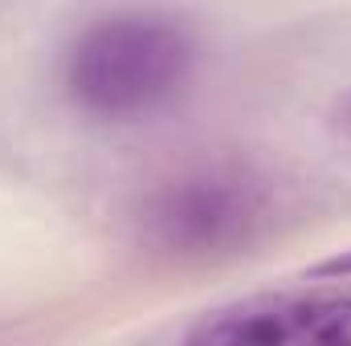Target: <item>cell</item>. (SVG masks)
Returning <instances> with one entry per match:
<instances>
[{"label":"cell","instance_id":"obj_3","mask_svg":"<svg viewBox=\"0 0 351 346\" xmlns=\"http://www.w3.org/2000/svg\"><path fill=\"white\" fill-rule=\"evenodd\" d=\"M188 343L225 346H351V297L343 293H269L200 318Z\"/></svg>","mask_w":351,"mask_h":346},{"label":"cell","instance_id":"obj_5","mask_svg":"<svg viewBox=\"0 0 351 346\" xmlns=\"http://www.w3.org/2000/svg\"><path fill=\"white\" fill-rule=\"evenodd\" d=\"M335 118H339V131L351 139V94L343 98V106H339V114H335Z\"/></svg>","mask_w":351,"mask_h":346},{"label":"cell","instance_id":"obj_1","mask_svg":"<svg viewBox=\"0 0 351 346\" xmlns=\"http://www.w3.org/2000/svg\"><path fill=\"white\" fill-rule=\"evenodd\" d=\"M192 74V41L168 16H110L90 25L66 57V94L106 122H135L168 106Z\"/></svg>","mask_w":351,"mask_h":346},{"label":"cell","instance_id":"obj_2","mask_svg":"<svg viewBox=\"0 0 351 346\" xmlns=\"http://www.w3.org/2000/svg\"><path fill=\"white\" fill-rule=\"evenodd\" d=\"M262 220V191L241 172H192L160 187L143 208L147 237L180 257L225 253L250 241Z\"/></svg>","mask_w":351,"mask_h":346},{"label":"cell","instance_id":"obj_4","mask_svg":"<svg viewBox=\"0 0 351 346\" xmlns=\"http://www.w3.org/2000/svg\"><path fill=\"white\" fill-rule=\"evenodd\" d=\"M348 273H351V253H348V257L323 261V265L315 269V277H348Z\"/></svg>","mask_w":351,"mask_h":346}]
</instances>
